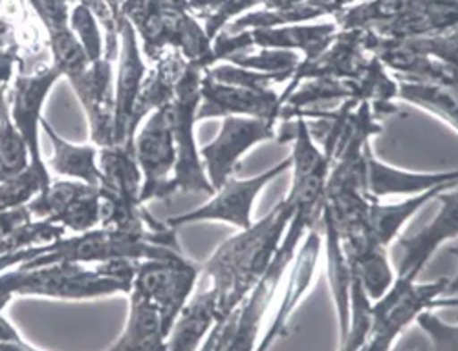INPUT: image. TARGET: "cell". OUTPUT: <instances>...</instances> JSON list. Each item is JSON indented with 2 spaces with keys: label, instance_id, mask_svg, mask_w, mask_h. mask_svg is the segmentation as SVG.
<instances>
[{
  "label": "cell",
  "instance_id": "6da1fadb",
  "mask_svg": "<svg viewBox=\"0 0 458 351\" xmlns=\"http://www.w3.org/2000/svg\"><path fill=\"white\" fill-rule=\"evenodd\" d=\"M293 152L292 169L293 181L290 196L295 204L293 216L283 234V240L270 262L262 272L259 282L248 293L244 302L233 311L229 319L213 328L208 340L202 342L200 349L209 351H248L257 349L260 338V328L266 311L270 309L276 293L283 282L302 238L321 220L325 185L330 169V162L325 152L316 145L312 130L304 117H295V132L292 134Z\"/></svg>",
  "mask_w": 458,
  "mask_h": 351
},
{
  "label": "cell",
  "instance_id": "7a4b0ae2",
  "mask_svg": "<svg viewBox=\"0 0 458 351\" xmlns=\"http://www.w3.org/2000/svg\"><path fill=\"white\" fill-rule=\"evenodd\" d=\"M293 211L295 204L288 194L262 220L241 229L200 265V277L209 280L218 293V319L213 328L222 326L259 282L283 240Z\"/></svg>",
  "mask_w": 458,
  "mask_h": 351
},
{
  "label": "cell",
  "instance_id": "3957f363",
  "mask_svg": "<svg viewBox=\"0 0 458 351\" xmlns=\"http://www.w3.org/2000/svg\"><path fill=\"white\" fill-rule=\"evenodd\" d=\"M136 262L112 260L87 267V263L59 262L39 267H15L0 272V295L41 297L55 300H92L116 293H129Z\"/></svg>",
  "mask_w": 458,
  "mask_h": 351
},
{
  "label": "cell",
  "instance_id": "277c9868",
  "mask_svg": "<svg viewBox=\"0 0 458 351\" xmlns=\"http://www.w3.org/2000/svg\"><path fill=\"white\" fill-rule=\"evenodd\" d=\"M204 68L185 61L182 55L174 73V92L167 103L169 125L176 148V167H174V194L176 192H206L209 196L215 194L211 187L200 150L197 146L195 127L199 123L197 112L200 106V85Z\"/></svg>",
  "mask_w": 458,
  "mask_h": 351
},
{
  "label": "cell",
  "instance_id": "5b68a950",
  "mask_svg": "<svg viewBox=\"0 0 458 351\" xmlns=\"http://www.w3.org/2000/svg\"><path fill=\"white\" fill-rule=\"evenodd\" d=\"M449 284V279L416 284V280L396 277L384 297L370 305V330L361 349L387 351L422 311L454 305L456 298H442Z\"/></svg>",
  "mask_w": 458,
  "mask_h": 351
},
{
  "label": "cell",
  "instance_id": "8992f818",
  "mask_svg": "<svg viewBox=\"0 0 458 351\" xmlns=\"http://www.w3.org/2000/svg\"><path fill=\"white\" fill-rule=\"evenodd\" d=\"M61 77L63 75L52 63L33 70H26L19 64L13 81L8 88L12 120L15 129L26 141L30 152V165L48 183L52 181V176L43 158L39 132L43 125L45 101Z\"/></svg>",
  "mask_w": 458,
  "mask_h": 351
},
{
  "label": "cell",
  "instance_id": "52a82bcc",
  "mask_svg": "<svg viewBox=\"0 0 458 351\" xmlns=\"http://www.w3.org/2000/svg\"><path fill=\"white\" fill-rule=\"evenodd\" d=\"M200 280V265L182 258H147L136 262L131 289L147 297L160 311L164 330L169 331ZM167 342V340H165Z\"/></svg>",
  "mask_w": 458,
  "mask_h": 351
},
{
  "label": "cell",
  "instance_id": "ba28073f",
  "mask_svg": "<svg viewBox=\"0 0 458 351\" xmlns=\"http://www.w3.org/2000/svg\"><path fill=\"white\" fill-rule=\"evenodd\" d=\"M134 154L141 171L140 202L167 200L174 194L173 180L176 167V148L169 125L167 104L150 112L145 125L134 138Z\"/></svg>",
  "mask_w": 458,
  "mask_h": 351
},
{
  "label": "cell",
  "instance_id": "9c48e42d",
  "mask_svg": "<svg viewBox=\"0 0 458 351\" xmlns=\"http://www.w3.org/2000/svg\"><path fill=\"white\" fill-rule=\"evenodd\" d=\"M290 169H292V155L279 162L276 167L248 180H239L235 178V174H232L213 194L208 204L197 207L195 211L167 218L165 225L178 230L183 225L197 223V221H224L229 225H235L237 229H246L253 223L251 211L259 198V194L268 187V183H272L277 176H281Z\"/></svg>",
  "mask_w": 458,
  "mask_h": 351
},
{
  "label": "cell",
  "instance_id": "30bf717a",
  "mask_svg": "<svg viewBox=\"0 0 458 351\" xmlns=\"http://www.w3.org/2000/svg\"><path fill=\"white\" fill-rule=\"evenodd\" d=\"M276 120L246 115H225L216 138L199 148L208 180L215 192L232 176L242 155L253 146L277 138Z\"/></svg>",
  "mask_w": 458,
  "mask_h": 351
},
{
  "label": "cell",
  "instance_id": "8fae6325",
  "mask_svg": "<svg viewBox=\"0 0 458 351\" xmlns=\"http://www.w3.org/2000/svg\"><path fill=\"white\" fill-rule=\"evenodd\" d=\"M116 24L120 31V57L118 73L114 75L112 145L134 146V138L138 132L134 112L147 75V64L143 61V52L132 24L127 19H116Z\"/></svg>",
  "mask_w": 458,
  "mask_h": 351
},
{
  "label": "cell",
  "instance_id": "7c38bea8",
  "mask_svg": "<svg viewBox=\"0 0 458 351\" xmlns=\"http://www.w3.org/2000/svg\"><path fill=\"white\" fill-rule=\"evenodd\" d=\"M75 3L80 0H28L30 8L45 26L52 64L66 77L73 90L83 85L92 64L70 28V12Z\"/></svg>",
  "mask_w": 458,
  "mask_h": 351
},
{
  "label": "cell",
  "instance_id": "4fadbf2b",
  "mask_svg": "<svg viewBox=\"0 0 458 351\" xmlns=\"http://www.w3.org/2000/svg\"><path fill=\"white\" fill-rule=\"evenodd\" d=\"M365 50L393 71L396 81H424L456 88V64L422 54L409 38H387L365 29Z\"/></svg>",
  "mask_w": 458,
  "mask_h": 351
},
{
  "label": "cell",
  "instance_id": "5bb4252c",
  "mask_svg": "<svg viewBox=\"0 0 458 351\" xmlns=\"http://www.w3.org/2000/svg\"><path fill=\"white\" fill-rule=\"evenodd\" d=\"M200 106L197 120H211V117L246 115L264 117V120L279 121L283 117V101L274 88H246L218 83L204 71L200 85Z\"/></svg>",
  "mask_w": 458,
  "mask_h": 351
},
{
  "label": "cell",
  "instance_id": "9a60e30c",
  "mask_svg": "<svg viewBox=\"0 0 458 351\" xmlns=\"http://www.w3.org/2000/svg\"><path fill=\"white\" fill-rule=\"evenodd\" d=\"M369 59L370 54L365 50V29H339L321 55L299 63L288 87L279 94L283 104L301 81L316 79V77L354 79L363 71Z\"/></svg>",
  "mask_w": 458,
  "mask_h": 351
},
{
  "label": "cell",
  "instance_id": "2e32d148",
  "mask_svg": "<svg viewBox=\"0 0 458 351\" xmlns=\"http://www.w3.org/2000/svg\"><path fill=\"white\" fill-rule=\"evenodd\" d=\"M438 198L442 202L440 213L435 220L420 230L414 237L398 238V246L403 251L402 262L398 265L396 277L416 280L437 253L438 246L447 240H456L458 232V196L453 187L451 192H440Z\"/></svg>",
  "mask_w": 458,
  "mask_h": 351
},
{
  "label": "cell",
  "instance_id": "e0dca14e",
  "mask_svg": "<svg viewBox=\"0 0 458 351\" xmlns=\"http://www.w3.org/2000/svg\"><path fill=\"white\" fill-rule=\"evenodd\" d=\"M458 172H409L379 162L370 145L363 146V190L370 200L387 196H414L440 185H456Z\"/></svg>",
  "mask_w": 458,
  "mask_h": 351
},
{
  "label": "cell",
  "instance_id": "ac0fdd59",
  "mask_svg": "<svg viewBox=\"0 0 458 351\" xmlns=\"http://www.w3.org/2000/svg\"><path fill=\"white\" fill-rule=\"evenodd\" d=\"M321 246H323V234L316 225L307 232V237L302 238L295 253V263L292 269L283 302L277 309L268 331H266V335L257 342V349H268L274 346L277 338L286 335L290 317L293 315L297 304L304 298V295L309 293L310 286L314 284L318 262L321 256Z\"/></svg>",
  "mask_w": 458,
  "mask_h": 351
},
{
  "label": "cell",
  "instance_id": "d6986e66",
  "mask_svg": "<svg viewBox=\"0 0 458 351\" xmlns=\"http://www.w3.org/2000/svg\"><path fill=\"white\" fill-rule=\"evenodd\" d=\"M218 319V293L209 284L193 291L187 304L178 313L165 349L171 351H195L202 347L204 338L209 335Z\"/></svg>",
  "mask_w": 458,
  "mask_h": 351
},
{
  "label": "cell",
  "instance_id": "ffe728a7",
  "mask_svg": "<svg viewBox=\"0 0 458 351\" xmlns=\"http://www.w3.org/2000/svg\"><path fill=\"white\" fill-rule=\"evenodd\" d=\"M335 22L327 24H288L276 28L248 29L251 48H277L302 52L304 61L321 55L337 35Z\"/></svg>",
  "mask_w": 458,
  "mask_h": 351
},
{
  "label": "cell",
  "instance_id": "44dd1931",
  "mask_svg": "<svg viewBox=\"0 0 458 351\" xmlns=\"http://www.w3.org/2000/svg\"><path fill=\"white\" fill-rule=\"evenodd\" d=\"M453 187L456 185H440L414 194V196H409L400 204H379V200H372L367 211V232L370 242L377 247L387 249L398 238L407 220H411L428 202L435 200L440 192Z\"/></svg>",
  "mask_w": 458,
  "mask_h": 351
},
{
  "label": "cell",
  "instance_id": "7402d4cb",
  "mask_svg": "<svg viewBox=\"0 0 458 351\" xmlns=\"http://www.w3.org/2000/svg\"><path fill=\"white\" fill-rule=\"evenodd\" d=\"M41 129L47 132L48 139L54 145V154L48 160V171L52 169L55 174L66 180H78L99 187L103 181V174L99 169V146L94 143L75 145L59 136V132L43 120Z\"/></svg>",
  "mask_w": 458,
  "mask_h": 351
},
{
  "label": "cell",
  "instance_id": "603a6c76",
  "mask_svg": "<svg viewBox=\"0 0 458 351\" xmlns=\"http://www.w3.org/2000/svg\"><path fill=\"white\" fill-rule=\"evenodd\" d=\"M167 333L158 307L147 297L129 291V317L123 333L108 349H165Z\"/></svg>",
  "mask_w": 458,
  "mask_h": 351
},
{
  "label": "cell",
  "instance_id": "cb8c5ba5",
  "mask_svg": "<svg viewBox=\"0 0 458 351\" xmlns=\"http://www.w3.org/2000/svg\"><path fill=\"white\" fill-rule=\"evenodd\" d=\"M358 0H304V3L293 4L283 10H262V12H250L233 22H229L224 29L229 31H242V29H255V28H276V26H288V24H307L325 15H335L341 10H345Z\"/></svg>",
  "mask_w": 458,
  "mask_h": 351
},
{
  "label": "cell",
  "instance_id": "d4e9b609",
  "mask_svg": "<svg viewBox=\"0 0 458 351\" xmlns=\"http://www.w3.org/2000/svg\"><path fill=\"white\" fill-rule=\"evenodd\" d=\"M99 169L103 174V181L99 188L116 194L118 198L141 204L140 192H141V171L136 162L134 146L127 145H108L99 146ZM143 205V204H141Z\"/></svg>",
  "mask_w": 458,
  "mask_h": 351
},
{
  "label": "cell",
  "instance_id": "484cf974",
  "mask_svg": "<svg viewBox=\"0 0 458 351\" xmlns=\"http://www.w3.org/2000/svg\"><path fill=\"white\" fill-rule=\"evenodd\" d=\"M396 99H403L418 108H422L438 120L449 125L456 132L458 110H456V88L442 87L424 81H398Z\"/></svg>",
  "mask_w": 458,
  "mask_h": 351
},
{
  "label": "cell",
  "instance_id": "4316f807",
  "mask_svg": "<svg viewBox=\"0 0 458 351\" xmlns=\"http://www.w3.org/2000/svg\"><path fill=\"white\" fill-rule=\"evenodd\" d=\"M349 265L352 279L361 284L370 302L384 297V293L393 286L396 279L394 271L389 263V255L386 247L372 246Z\"/></svg>",
  "mask_w": 458,
  "mask_h": 351
},
{
  "label": "cell",
  "instance_id": "83f0119b",
  "mask_svg": "<svg viewBox=\"0 0 458 351\" xmlns=\"http://www.w3.org/2000/svg\"><path fill=\"white\" fill-rule=\"evenodd\" d=\"M0 165H3L0 180L30 167V152L24 138L13 125L8 97L0 101Z\"/></svg>",
  "mask_w": 458,
  "mask_h": 351
},
{
  "label": "cell",
  "instance_id": "f1b7e54d",
  "mask_svg": "<svg viewBox=\"0 0 458 351\" xmlns=\"http://www.w3.org/2000/svg\"><path fill=\"white\" fill-rule=\"evenodd\" d=\"M70 28L78 37L90 63H98L105 52V35L98 15L94 13L89 0H80L72 6Z\"/></svg>",
  "mask_w": 458,
  "mask_h": 351
},
{
  "label": "cell",
  "instance_id": "f546056e",
  "mask_svg": "<svg viewBox=\"0 0 458 351\" xmlns=\"http://www.w3.org/2000/svg\"><path fill=\"white\" fill-rule=\"evenodd\" d=\"M225 61L235 64V66L255 70V71L288 73L293 77V71L299 66L301 57L297 55V52H292V50L259 48L257 52H253V48H251L246 52H237L233 55H229Z\"/></svg>",
  "mask_w": 458,
  "mask_h": 351
},
{
  "label": "cell",
  "instance_id": "4dcf8cb0",
  "mask_svg": "<svg viewBox=\"0 0 458 351\" xmlns=\"http://www.w3.org/2000/svg\"><path fill=\"white\" fill-rule=\"evenodd\" d=\"M47 187L48 181H45L31 165L19 174L0 180V213L26 207Z\"/></svg>",
  "mask_w": 458,
  "mask_h": 351
},
{
  "label": "cell",
  "instance_id": "1f68e13d",
  "mask_svg": "<svg viewBox=\"0 0 458 351\" xmlns=\"http://www.w3.org/2000/svg\"><path fill=\"white\" fill-rule=\"evenodd\" d=\"M211 79L224 83V85H233V87H246V88H274V85H281L292 79L288 73H264L255 71L248 68H241L235 64H213L204 70Z\"/></svg>",
  "mask_w": 458,
  "mask_h": 351
},
{
  "label": "cell",
  "instance_id": "d6a6232c",
  "mask_svg": "<svg viewBox=\"0 0 458 351\" xmlns=\"http://www.w3.org/2000/svg\"><path fill=\"white\" fill-rule=\"evenodd\" d=\"M266 0H224V3L204 19V29L208 33V37L213 38L229 24L233 22L235 19H239L242 13L250 12L251 8L264 4Z\"/></svg>",
  "mask_w": 458,
  "mask_h": 351
},
{
  "label": "cell",
  "instance_id": "836d02e7",
  "mask_svg": "<svg viewBox=\"0 0 458 351\" xmlns=\"http://www.w3.org/2000/svg\"><path fill=\"white\" fill-rule=\"evenodd\" d=\"M416 321L420 326H422V330H426L431 335L437 349H447V351L456 349V326L444 324L431 313L429 309L422 311V313L416 317Z\"/></svg>",
  "mask_w": 458,
  "mask_h": 351
},
{
  "label": "cell",
  "instance_id": "e575fe53",
  "mask_svg": "<svg viewBox=\"0 0 458 351\" xmlns=\"http://www.w3.org/2000/svg\"><path fill=\"white\" fill-rule=\"evenodd\" d=\"M19 50V43L13 35L0 43V90L10 88L13 81V75L22 61Z\"/></svg>",
  "mask_w": 458,
  "mask_h": 351
},
{
  "label": "cell",
  "instance_id": "d590c367",
  "mask_svg": "<svg viewBox=\"0 0 458 351\" xmlns=\"http://www.w3.org/2000/svg\"><path fill=\"white\" fill-rule=\"evenodd\" d=\"M33 216L30 214L28 207H19L12 211L0 213V238H4L8 232H12L15 227L30 221Z\"/></svg>",
  "mask_w": 458,
  "mask_h": 351
},
{
  "label": "cell",
  "instance_id": "8d00e7d4",
  "mask_svg": "<svg viewBox=\"0 0 458 351\" xmlns=\"http://www.w3.org/2000/svg\"><path fill=\"white\" fill-rule=\"evenodd\" d=\"M224 0H185V4L189 8V12L193 13L197 19H206L208 15H211Z\"/></svg>",
  "mask_w": 458,
  "mask_h": 351
},
{
  "label": "cell",
  "instance_id": "74e56055",
  "mask_svg": "<svg viewBox=\"0 0 458 351\" xmlns=\"http://www.w3.org/2000/svg\"><path fill=\"white\" fill-rule=\"evenodd\" d=\"M304 3V0H266L264 8L266 10H283V8H290L293 4Z\"/></svg>",
  "mask_w": 458,
  "mask_h": 351
},
{
  "label": "cell",
  "instance_id": "f35d334b",
  "mask_svg": "<svg viewBox=\"0 0 458 351\" xmlns=\"http://www.w3.org/2000/svg\"><path fill=\"white\" fill-rule=\"evenodd\" d=\"M6 97H8V88H3V90H0V101L6 99ZM0 172H3V165H0Z\"/></svg>",
  "mask_w": 458,
  "mask_h": 351
},
{
  "label": "cell",
  "instance_id": "ab89813d",
  "mask_svg": "<svg viewBox=\"0 0 458 351\" xmlns=\"http://www.w3.org/2000/svg\"><path fill=\"white\" fill-rule=\"evenodd\" d=\"M358 3H363V0H358Z\"/></svg>",
  "mask_w": 458,
  "mask_h": 351
}]
</instances>
